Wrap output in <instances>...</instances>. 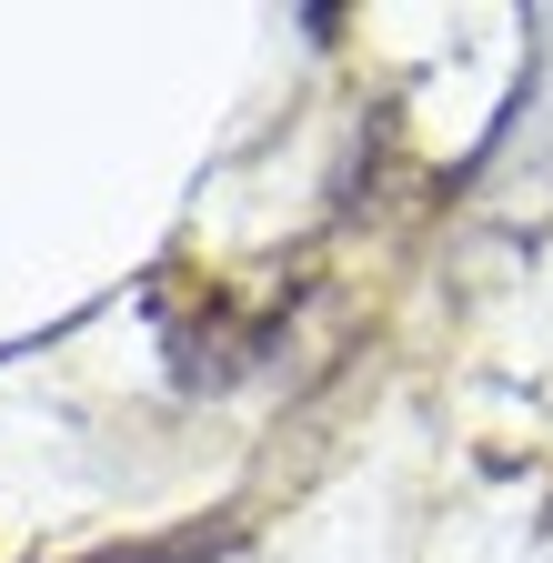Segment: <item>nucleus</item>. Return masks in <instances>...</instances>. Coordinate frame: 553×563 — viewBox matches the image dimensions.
<instances>
[]
</instances>
